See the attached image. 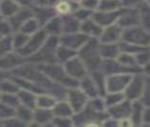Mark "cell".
<instances>
[{"instance_id": "1", "label": "cell", "mask_w": 150, "mask_h": 127, "mask_svg": "<svg viewBox=\"0 0 150 127\" xmlns=\"http://www.w3.org/2000/svg\"><path fill=\"white\" fill-rule=\"evenodd\" d=\"M58 11H61V13H65V11H69V6L67 3H61L58 5Z\"/></svg>"}]
</instances>
